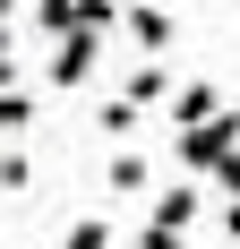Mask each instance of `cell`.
<instances>
[{
    "mask_svg": "<svg viewBox=\"0 0 240 249\" xmlns=\"http://www.w3.org/2000/svg\"><path fill=\"white\" fill-rule=\"evenodd\" d=\"M103 52H112V26H69V35H51V69H43V77L69 95V86H86V77H95Z\"/></svg>",
    "mask_w": 240,
    "mask_h": 249,
    "instance_id": "6da1fadb",
    "label": "cell"
},
{
    "mask_svg": "<svg viewBox=\"0 0 240 249\" xmlns=\"http://www.w3.org/2000/svg\"><path fill=\"white\" fill-rule=\"evenodd\" d=\"M171 138H180V172H223V155L240 146V112H215L197 129H171Z\"/></svg>",
    "mask_w": 240,
    "mask_h": 249,
    "instance_id": "7a4b0ae2",
    "label": "cell"
},
{
    "mask_svg": "<svg viewBox=\"0 0 240 249\" xmlns=\"http://www.w3.org/2000/svg\"><path fill=\"white\" fill-rule=\"evenodd\" d=\"M120 9H129V0H43L34 26H43V35H69V26H120Z\"/></svg>",
    "mask_w": 240,
    "mask_h": 249,
    "instance_id": "3957f363",
    "label": "cell"
},
{
    "mask_svg": "<svg viewBox=\"0 0 240 249\" xmlns=\"http://www.w3.org/2000/svg\"><path fill=\"white\" fill-rule=\"evenodd\" d=\"M120 26H129V43H137L146 60H163V43H180V26H171L154 0H129V9H120Z\"/></svg>",
    "mask_w": 240,
    "mask_h": 249,
    "instance_id": "277c9868",
    "label": "cell"
},
{
    "mask_svg": "<svg viewBox=\"0 0 240 249\" xmlns=\"http://www.w3.org/2000/svg\"><path fill=\"white\" fill-rule=\"evenodd\" d=\"M215 112H223V95L206 86V77H189V86L171 95V129H197V121H215Z\"/></svg>",
    "mask_w": 240,
    "mask_h": 249,
    "instance_id": "5b68a950",
    "label": "cell"
},
{
    "mask_svg": "<svg viewBox=\"0 0 240 249\" xmlns=\"http://www.w3.org/2000/svg\"><path fill=\"white\" fill-rule=\"evenodd\" d=\"M154 224H171V232H189V224H197V189H189V180L154 189Z\"/></svg>",
    "mask_w": 240,
    "mask_h": 249,
    "instance_id": "8992f818",
    "label": "cell"
},
{
    "mask_svg": "<svg viewBox=\"0 0 240 249\" xmlns=\"http://www.w3.org/2000/svg\"><path fill=\"white\" fill-rule=\"evenodd\" d=\"M120 95H129V103H171V77H163V60H146V69L129 77Z\"/></svg>",
    "mask_w": 240,
    "mask_h": 249,
    "instance_id": "52a82bcc",
    "label": "cell"
},
{
    "mask_svg": "<svg viewBox=\"0 0 240 249\" xmlns=\"http://www.w3.org/2000/svg\"><path fill=\"white\" fill-rule=\"evenodd\" d=\"M137 112H146V103H129V95H103L95 129H103V138H129V129H137Z\"/></svg>",
    "mask_w": 240,
    "mask_h": 249,
    "instance_id": "ba28073f",
    "label": "cell"
},
{
    "mask_svg": "<svg viewBox=\"0 0 240 249\" xmlns=\"http://www.w3.org/2000/svg\"><path fill=\"white\" fill-rule=\"evenodd\" d=\"M60 249H112V224H103V215H77V224H69V241H60Z\"/></svg>",
    "mask_w": 240,
    "mask_h": 249,
    "instance_id": "9c48e42d",
    "label": "cell"
},
{
    "mask_svg": "<svg viewBox=\"0 0 240 249\" xmlns=\"http://www.w3.org/2000/svg\"><path fill=\"white\" fill-rule=\"evenodd\" d=\"M26 121H34V103H26V95H17V86H0V138H17V129H26Z\"/></svg>",
    "mask_w": 240,
    "mask_h": 249,
    "instance_id": "30bf717a",
    "label": "cell"
},
{
    "mask_svg": "<svg viewBox=\"0 0 240 249\" xmlns=\"http://www.w3.org/2000/svg\"><path fill=\"white\" fill-rule=\"evenodd\" d=\"M146 180H154L146 155H112V189H146Z\"/></svg>",
    "mask_w": 240,
    "mask_h": 249,
    "instance_id": "8fae6325",
    "label": "cell"
},
{
    "mask_svg": "<svg viewBox=\"0 0 240 249\" xmlns=\"http://www.w3.org/2000/svg\"><path fill=\"white\" fill-rule=\"evenodd\" d=\"M0 189H9V198H17V189H34V163H26V155H0Z\"/></svg>",
    "mask_w": 240,
    "mask_h": 249,
    "instance_id": "7c38bea8",
    "label": "cell"
},
{
    "mask_svg": "<svg viewBox=\"0 0 240 249\" xmlns=\"http://www.w3.org/2000/svg\"><path fill=\"white\" fill-rule=\"evenodd\" d=\"M180 241H189V232H171V224H146L137 232V249H180Z\"/></svg>",
    "mask_w": 240,
    "mask_h": 249,
    "instance_id": "4fadbf2b",
    "label": "cell"
},
{
    "mask_svg": "<svg viewBox=\"0 0 240 249\" xmlns=\"http://www.w3.org/2000/svg\"><path fill=\"white\" fill-rule=\"evenodd\" d=\"M215 180H223V189H232V198H240V146L223 155V172H215Z\"/></svg>",
    "mask_w": 240,
    "mask_h": 249,
    "instance_id": "5bb4252c",
    "label": "cell"
},
{
    "mask_svg": "<svg viewBox=\"0 0 240 249\" xmlns=\"http://www.w3.org/2000/svg\"><path fill=\"white\" fill-rule=\"evenodd\" d=\"M0 86H17V60H9V35H0Z\"/></svg>",
    "mask_w": 240,
    "mask_h": 249,
    "instance_id": "9a60e30c",
    "label": "cell"
},
{
    "mask_svg": "<svg viewBox=\"0 0 240 249\" xmlns=\"http://www.w3.org/2000/svg\"><path fill=\"white\" fill-rule=\"evenodd\" d=\"M223 241H240V198H232V206H223Z\"/></svg>",
    "mask_w": 240,
    "mask_h": 249,
    "instance_id": "2e32d148",
    "label": "cell"
},
{
    "mask_svg": "<svg viewBox=\"0 0 240 249\" xmlns=\"http://www.w3.org/2000/svg\"><path fill=\"white\" fill-rule=\"evenodd\" d=\"M9 9H17V0H0V18H9Z\"/></svg>",
    "mask_w": 240,
    "mask_h": 249,
    "instance_id": "e0dca14e",
    "label": "cell"
}]
</instances>
